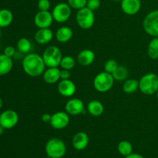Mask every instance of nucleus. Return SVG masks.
Wrapping results in <instances>:
<instances>
[{
	"mask_svg": "<svg viewBox=\"0 0 158 158\" xmlns=\"http://www.w3.org/2000/svg\"><path fill=\"white\" fill-rule=\"evenodd\" d=\"M22 66L25 73L31 77L43 75L46 67L43 56L33 52H29L25 56L22 61Z\"/></svg>",
	"mask_w": 158,
	"mask_h": 158,
	"instance_id": "1",
	"label": "nucleus"
},
{
	"mask_svg": "<svg viewBox=\"0 0 158 158\" xmlns=\"http://www.w3.org/2000/svg\"><path fill=\"white\" fill-rule=\"evenodd\" d=\"M139 90L144 95H153L158 91V75L148 73L139 80Z\"/></svg>",
	"mask_w": 158,
	"mask_h": 158,
	"instance_id": "2",
	"label": "nucleus"
},
{
	"mask_svg": "<svg viewBox=\"0 0 158 158\" xmlns=\"http://www.w3.org/2000/svg\"><path fill=\"white\" fill-rule=\"evenodd\" d=\"M45 151L49 158H63L66 153V146L63 140L53 137L46 142Z\"/></svg>",
	"mask_w": 158,
	"mask_h": 158,
	"instance_id": "3",
	"label": "nucleus"
},
{
	"mask_svg": "<svg viewBox=\"0 0 158 158\" xmlns=\"http://www.w3.org/2000/svg\"><path fill=\"white\" fill-rule=\"evenodd\" d=\"M114 77L111 73L105 71L100 72L94 77V87L97 92L106 93L112 89L114 84Z\"/></svg>",
	"mask_w": 158,
	"mask_h": 158,
	"instance_id": "4",
	"label": "nucleus"
},
{
	"mask_svg": "<svg viewBox=\"0 0 158 158\" xmlns=\"http://www.w3.org/2000/svg\"><path fill=\"white\" fill-rule=\"evenodd\" d=\"M42 56L46 67H60L63 56L60 48L56 46H49L46 48Z\"/></svg>",
	"mask_w": 158,
	"mask_h": 158,
	"instance_id": "5",
	"label": "nucleus"
},
{
	"mask_svg": "<svg viewBox=\"0 0 158 158\" xmlns=\"http://www.w3.org/2000/svg\"><path fill=\"white\" fill-rule=\"evenodd\" d=\"M76 21L77 25L83 29H89L95 23V14L94 11L89 8H83L77 10L76 15Z\"/></svg>",
	"mask_w": 158,
	"mask_h": 158,
	"instance_id": "6",
	"label": "nucleus"
},
{
	"mask_svg": "<svg viewBox=\"0 0 158 158\" xmlns=\"http://www.w3.org/2000/svg\"><path fill=\"white\" fill-rule=\"evenodd\" d=\"M143 28L148 35L158 37V9L151 11L145 16Z\"/></svg>",
	"mask_w": 158,
	"mask_h": 158,
	"instance_id": "7",
	"label": "nucleus"
},
{
	"mask_svg": "<svg viewBox=\"0 0 158 158\" xmlns=\"http://www.w3.org/2000/svg\"><path fill=\"white\" fill-rule=\"evenodd\" d=\"M72 14V8L67 2H60L56 5L52 9V15L54 21L63 23L69 19Z\"/></svg>",
	"mask_w": 158,
	"mask_h": 158,
	"instance_id": "8",
	"label": "nucleus"
},
{
	"mask_svg": "<svg viewBox=\"0 0 158 158\" xmlns=\"http://www.w3.org/2000/svg\"><path fill=\"white\" fill-rule=\"evenodd\" d=\"M19 114L13 110H6L0 114V125L5 130H10L15 127L19 123Z\"/></svg>",
	"mask_w": 158,
	"mask_h": 158,
	"instance_id": "9",
	"label": "nucleus"
},
{
	"mask_svg": "<svg viewBox=\"0 0 158 158\" xmlns=\"http://www.w3.org/2000/svg\"><path fill=\"white\" fill-rule=\"evenodd\" d=\"M70 122L69 115L66 111H57L52 114L50 126L55 130H63L68 127Z\"/></svg>",
	"mask_w": 158,
	"mask_h": 158,
	"instance_id": "10",
	"label": "nucleus"
},
{
	"mask_svg": "<svg viewBox=\"0 0 158 158\" xmlns=\"http://www.w3.org/2000/svg\"><path fill=\"white\" fill-rule=\"evenodd\" d=\"M65 111L69 116H78L84 114V103L79 98H70L65 104Z\"/></svg>",
	"mask_w": 158,
	"mask_h": 158,
	"instance_id": "11",
	"label": "nucleus"
},
{
	"mask_svg": "<svg viewBox=\"0 0 158 158\" xmlns=\"http://www.w3.org/2000/svg\"><path fill=\"white\" fill-rule=\"evenodd\" d=\"M54 19L49 11H39L34 16V24L38 29L50 28Z\"/></svg>",
	"mask_w": 158,
	"mask_h": 158,
	"instance_id": "12",
	"label": "nucleus"
},
{
	"mask_svg": "<svg viewBox=\"0 0 158 158\" xmlns=\"http://www.w3.org/2000/svg\"><path fill=\"white\" fill-rule=\"evenodd\" d=\"M59 94L64 97H71L76 94L77 86L73 81L69 80H60L57 86Z\"/></svg>",
	"mask_w": 158,
	"mask_h": 158,
	"instance_id": "13",
	"label": "nucleus"
},
{
	"mask_svg": "<svg viewBox=\"0 0 158 158\" xmlns=\"http://www.w3.org/2000/svg\"><path fill=\"white\" fill-rule=\"evenodd\" d=\"M122 11L126 15H134L138 13L141 9L140 0H122L120 2Z\"/></svg>",
	"mask_w": 158,
	"mask_h": 158,
	"instance_id": "14",
	"label": "nucleus"
},
{
	"mask_svg": "<svg viewBox=\"0 0 158 158\" xmlns=\"http://www.w3.org/2000/svg\"><path fill=\"white\" fill-rule=\"evenodd\" d=\"M54 33L50 28L38 29L34 35V40L40 45L48 44L53 39Z\"/></svg>",
	"mask_w": 158,
	"mask_h": 158,
	"instance_id": "15",
	"label": "nucleus"
},
{
	"mask_svg": "<svg viewBox=\"0 0 158 158\" xmlns=\"http://www.w3.org/2000/svg\"><path fill=\"white\" fill-rule=\"evenodd\" d=\"M89 142V138L88 134L83 131H80L73 137L72 144L74 149L77 151H83L87 148Z\"/></svg>",
	"mask_w": 158,
	"mask_h": 158,
	"instance_id": "16",
	"label": "nucleus"
},
{
	"mask_svg": "<svg viewBox=\"0 0 158 158\" xmlns=\"http://www.w3.org/2000/svg\"><path fill=\"white\" fill-rule=\"evenodd\" d=\"M96 59V54L92 49H83L78 53L77 61L83 66H88L92 64Z\"/></svg>",
	"mask_w": 158,
	"mask_h": 158,
	"instance_id": "17",
	"label": "nucleus"
},
{
	"mask_svg": "<svg viewBox=\"0 0 158 158\" xmlns=\"http://www.w3.org/2000/svg\"><path fill=\"white\" fill-rule=\"evenodd\" d=\"M60 67H47L43 73V79L48 84H55L60 80Z\"/></svg>",
	"mask_w": 158,
	"mask_h": 158,
	"instance_id": "18",
	"label": "nucleus"
},
{
	"mask_svg": "<svg viewBox=\"0 0 158 158\" xmlns=\"http://www.w3.org/2000/svg\"><path fill=\"white\" fill-rule=\"evenodd\" d=\"M73 36V31L70 27L66 26H61L56 30L55 37L60 43H66Z\"/></svg>",
	"mask_w": 158,
	"mask_h": 158,
	"instance_id": "19",
	"label": "nucleus"
},
{
	"mask_svg": "<svg viewBox=\"0 0 158 158\" xmlns=\"http://www.w3.org/2000/svg\"><path fill=\"white\" fill-rule=\"evenodd\" d=\"M88 113L90 114L92 117H98L101 116L104 112V106L100 101L97 100H91L87 104Z\"/></svg>",
	"mask_w": 158,
	"mask_h": 158,
	"instance_id": "20",
	"label": "nucleus"
},
{
	"mask_svg": "<svg viewBox=\"0 0 158 158\" xmlns=\"http://www.w3.org/2000/svg\"><path fill=\"white\" fill-rule=\"evenodd\" d=\"M13 67L12 59L5 54H0V77L9 74Z\"/></svg>",
	"mask_w": 158,
	"mask_h": 158,
	"instance_id": "21",
	"label": "nucleus"
},
{
	"mask_svg": "<svg viewBox=\"0 0 158 158\" xmlns=\"http://www.w3.org/2000/svg\"><path fill=\"white\" fill-rule=\"evenodd\" d=\"M13 21V14L8 9H0V28H6L10 26Z\"/></svg>",
	"mask_w": 158,
	"mask_h": 158,
	"instance_id": "22",
	"label": "nucleus"
},
{
	"mask_svg": "<svg viewBox=\"0 0 158 158\" xmlns=\"http://www.w3.org/2000/svg\"><path fill=\"white\" fill-rule=\"evenodd\" d=\"M122 89L127 94H132L139 89V80L135 79H127L123 81Z\"/></svg>",
	"mask_w": 158,
	"mask_h": 158,
	"instance_id": "23",
	"label": "nucleus"
},
{
	"mask_svg": "<svg viewBox=\"0 0 158 158\" xmlns=\"http://www.w3.org/2000/svg\"><path fill=\"white\" fill-rule=\"evenodd\" d=\"M148 55L152 60L158 59V37H153L148 46Z\"/></svg>",
	"mask_w": 158,
	"mask_h": 158,
	"instance_id": "24",
	"label": "nucleus"
},
{
	"mask_svg": "<svg viewBox=\"0 0 158 158\" xmlns=\"http://www.w3.org/2000/svg\"><path fill=\"white\" fill-rule=\"evenodd\" d=\"M16 48L19 52L22 54H28L32 49V43L28 39L20 38L16 44Z\"/></svg>",
	"mask_w": 158,
	"mask_h": 158,
	"instance_id": "25",
	"label": "nucleus"
},
{
	"mask_svg": "<svg viewBox=\"0 0 158 158\" xmlns=\"http://www.w3.org/2000/svg\"><path fill=\"white\" fill-rule=\"evenodd\" d=\"M117 151L120 155L126 157L133 153V146L128 140H121L117 145Z\"/></svg>",
	"mask_w": 158,
	"mask_h": 158,
	"instance_id": "26",
	"label": "nucleus"
},
{
	"mask_svg": "<svg viewBox=\"0 0 158 158\" xmlns=\"http://www.w3.org/2000/svg\"><path fill=\"white\" fill-rule=\"evenodd\" d=\"M112 75L114 80H117V81H124L127 79L128 69L125 66L119 65L118 67L113 73Z\"/></svg>",
	"mask_w": 158,
	"mask_h": 158,
	"instance_id": "27",
	"label": "nucleus"
},
{
	"mask_svg": "<svg viewBox=\"0 0 158 158\" xmlns=\"http://www.w3.org/2000/svg\"><path fill=\"white\" fill-rule=\"evenodd\" d=\"M77 60L71 56H65L62 58L61 62H60V67L63 69H68L71 70L73 69L76 66Z\"/></svg>",
	"mask_w": 158,
	"mask_h": 158,
	"instance_id": "28",
	"label": "nucleus"
},
{
	"mask_svg": "<svg viewBox=\"0 0 158 158\" xmlns=\"http://www.w3.org/2000/svg\"><path fill=\"white\" fill-rule=\"evenodd\" d=\"M118 66L119 64L117 62V60H114V59L108 60L104 64V71L112 74L116 70V69L118 67Z\"/></svg>",
	"mask_w": 158,
	"mask_h": 158,
	"instance_id": "29",
	"label": "nucleus"
},
{
	"mask_svg": "<svg viewBox=\"0 0 158 158\" xmlns=\"http://www.w3.org/2000/svg\"><path fill=\"white\" fill-rule=\"evenodd\" d=\"M86 2L87 0H67V3L72 9H81L86 6Z\"/></svg>",
	"mask_w": 158,
	"mask_h": 158,
	"instance_id": "30",
	"label": "nucleus"
},
{
	"mask_svg": "<svg viewBox=\"0 0 158 158\" xmlns=\"http://www.w3.org/2000/svg\"><path fill=\"white\" fill-rule=\"evenodd\" d=\"M37 7L39 11H49L51 7V3L49 0H39L37 3Z\"/></svg>",
	"mask_w": 158,
	"mask_h": 158,
	"instance_id": "31",
	"label": "nucleus"
},
{
	"mask_svg": "<svg viewBox=\"0 0 158 158\" xmlns=\"http://www.w3.org/2000/svg\"><path fill=\"white\" fill-rule=\"evenodd\" d=\"M100 5H101L100 0H87L86 2V7L94 12L100 7Z\"/></svg>",
	"mask_w": 158,
	"mask_h": 158,
	"instance_id": "32",
	"label": "nucleus"
},
{
	"mask_svg": "<svg viewBox=\"0 0 158 158\" xmlns=\"http://www.w3.org/2000/svg\"><path fill=\"white\" fill-rule=\"evenodd\" d=\"M15 52H16L15 48L12 46H7L3 50V54L10 58H12L15 55Z\"/></svg>",
	"mask_w": 158,
	"mask_h": 158,
	"instance_id": "33",
	"label": "nucleus"
},
{
	"mask_svg": "<svg viewBox=\"0 0 158 158\" xmlns=\"http://www.w3.org/2000/svg\"><path fill=\"white\" fill-rule=\"evenodd\" d=\"M71 77L70 70L61 69L60 70V80H69Z\"/></svg>",
	"mask_w": 158,
	"mask_h": 158,
	"instance_id": "34",
	"label": "nucleus"
},
{
	"mask_svg": "<svg viewBox=\"0 0 158 158\" xmlns=\"http://www.w3.org/2000/svg\"><path fill=\"white\" fill-rule=\"evenodd\" d=\"M51 117H52V114H48V113H46V114H43V115L41 116V120H43L44 123H49L51 120Z\"/></svg>",
	"mask_w": 158,
	"mask_h": 158,
	"instance_id": "35",
	"label": "nucleus"
},
{
	"mask_svg": "<svg viewBox=\"0 0 158 158\" xmlns=\"http://www.w3.org/2000/svg\"><path fill=\"white\" fill-rule=\"evenodd\" d=\"M124 158H144L143 156H142L141 154H138V153H131V154H129L128 156H126Z\"/></svg>",
	"mask_w": 158,
	"mask_h": 158,
	"instance_id": "36",
	"label": "nucleus"
},
{
	"mask_svg": "<svg viewBox=\"0 0 158 158\" xmlns=\"http://www.w3.org/2000/svg\"><path fill=\"white\" fill-rule=\"evenodd\" d=\"M4 131H5V128L0 125V136H2L3 134H4Z\"/></svg>",
	"mask_w": 158,
	"mask_h": 158,
	"instance_id": "37",
	"label": "nucleus"
},
{
	"mask_svg": "<svg viewBox=\"0 0 158 158\" xmlns=\"http://www.w3.org/2000/svg\"><path fill=\"white\" fill-rule=\"evenodd\" d=\"M2 106H3V100H2V99L0 97V110L2 108Z\"/></svg>",
	"mask_w": 158,
	"mask_h": 158,
	"instance_id": "38",
	"label": "nucleus"
},
{
	"mask_svg": "<svg viewBox=\"0 0 158 158\" xmlns=\"http://www.w3.org/2000/svg\"><path fill=\"white\" fill-rule=\"evenodd\" d=\"M113 1H115V2H121L122 0H113Z\"/></svg>",
	"mask_w": 158,
	"mask_h": 158,
	"instance_id": "39",
	"label": "nucleus"
},
{
	"mask_svg": "<svg viewBox=\"0 0 158 158\" xmlns=\"http://www.w3.org/2000/svg\"><path fill=\"white\" fill-rule=\"evenodd\" d=\"M1 35H2V31H1V28H0V38H1Z\"/></svg>",
	"mask_w": 158,
	"mask_h": 158,
	"instance_id": "40",
	"label": "nucleus"
},
{
	"mask_svg": "<svg viewBox=\"0 0 158 158\" xmlns=\"http://www.w3.org/2000/svg\"><path fill=\"white\" fill-rule=\"evenodd\" d=\"M157 94V99H158V91H157V94Z\"/></svg>",
	"mask_w": 158,
	"mask_h": 158,
	"instance_id": "41",
	"label": "nucleus"
}]
</instances>
